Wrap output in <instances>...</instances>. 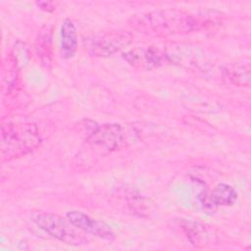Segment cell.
<instances>
[{
    "instance_id": "4",
    "label": "cell",
    "mask_w": 251,
    "mask_h": 251,
    "mask_svg": "<svg viewBox=\"0 0 251 251\" xmlns=\"http://www.w3.org/2000/svg\"><path fill=\"white\" fill-rule=\"evenodd\" d=\"M85 141L92 153L105 155L124 146L126 132L124 127L118 124L94 126L86 135Z\"/></svg>"
},
{
    "instance_id": "14",
    "label": "cell",
    "mask_w": 251,
    "mask_h": 251,
    "mask_svg": "<svg viewBox=\"0 0 251 251\" xmlns=\"http://www.w3.org/2000/svg\"><path fill=\"white\" fill-rule=\"evenodd\" d=\"M224 78L236 86H248L250 83L249 69L242 65H232L224 69Z\"/></svg>"
},
{
    "instance_id": "13",
    "label": "cell",
    "mask_w": 251,
    "mask_h": 251,
    "mask_svg": "<svg viewBox=\"0 0 251 251\" xmlns=\"http://www.w3.org/2000/svg\"><path fill=\"white\" fill-rule=\"evenodd\" d=\"M35 47L41 63L45 67H49L52 59V32L49 26H45L40 30Z\"/></svg>"
},
{
    "instance_id": "7",
    "label": "cell",
    "mask_w": 251,
    "mask_h": 251,
    "mask_svg": "<svg viewBox=\"0 0 251 251\" xmlns=\"http://www.w3.org/2000/svg\"><path fill=\"white\" fill-rule=\"evenodd\" d=\"M124 60L139 70H153L168 62L164 49L157 46H138L123 53Z\"/></svg>"
},
{
    "instance_id": "6",
    "label": "cell",
    "mask_w": 251,
    "mask_h": 251,
    "mask_svg": "<svg viewBox=\"0 0 251 251\" xmlns=\"http://www.w3.org/2000/svg\"><path fill=\"white\" fill-rule=\"evenodd\" d=\"M164 50L169 63H174L185 68L203 71L212 63L209 54L196 45L172 43Z\"/></svg>"
},
{
    "instance_id": "1",
    "label": "cell",
    "mask_w": 251,
    "mask_h": 251,
    "mask_svg": "<svg viewBox=\"0 0 251 251\" xmlns=\"http://www.w3.org/2000/svg\"><path fill=\"white\" fill-rule=\"evenodd\" d=\"M131 25L145 33L168 36L199 30L205 24L201 18L188 12L177 9H164L134 17L131 20Z\"/></svg>"
},
{
    "instance_id": "15",
    "label": "cell",
    "mask_w": 251,
    "mask_h": 251,
    "mask_svg": "<svg viewBox=\"0 0 251 251\" xmlns=\"http://www.w3.org/2000/svg\"><path fill=\"white\" fill-rule=\"evenodd\" d=\"M35 4L39 9L48 13L53 12L56 9V3L51 1H36Z\"/></svg>"
},
{
    "instance_id": "9",
    "label": "cell",
    "mask_w": 251,
    "mask_h": 251,
    "mask_svg": "<svg viewBox=\"0 0 251 251\" xmlns=\"http://www.w3.org/2000/svg\"><path fill=\"white\" fill-rule=\"evenodd\" d=\"M178 226L189 242L196 247H204L212 239L207 227L198 222L180 219Z\"/></svg>"
},
{
    "instance_id": "2",
    "label": "cell",
    "mask_w": 251,
    "mask_h": 251,
    "mask_svg": "<svg viewBox=\"0 0 251 251\" xmlns=\"http://www.w3.org/2000/svg\"><path fill=\"white\" fill-rule=\"evenodd\" d=\"M1 156L3 161L23 157L41 142L39 130L31 123H7L1 126Z\"/></svg>"
},
{
    "instance_id": "8",
    "label": "cell",
    "mask_w": 251,
    "mask_h": 251,
    "mask_svg": "<svg viewBox=\"0 0 251 251\" xmlns=\"http://www.w3.org/2000/svg\"><path fill=\"white\" fill-rule=\"evenodd\" d=\"M67 218L74 226L85 233L106 240H113L115 238V234L108 225L95 220L80 211H70L67 213Z\"/></svg>"
},
{
    "instance_id": "3",
    "label": "cell",
    "mask_w": 251,
    "mask_h": 251,
    "mask_svg": "<svg viewBox=\"0 0 251 251\" xmlns=\"http://www.w3.org/2000/svg\"><path fill=\"white\" fill-rule=\"evenodd\" d=\"M32 222L49 235L69 245H82L87 243V238L74 226L70 220L54 213L36 212L31 216Z\"/></svg>"
},
{
    "instance_id": "5",
    "label": "cell",
    "mask_w": 251,
    "mask_h": 251,
    "mask_svg": "<svg viewBox=\"0 0 251 251\" xmlns=\"http://www.w3.org/2000/svg\"><path fill=\"white\" fill-rule=\"evenodd\" d=\"M132 34L126 30H104L84 39L88 52L96 57H109L128 46Z\"/></svg>"
},
{
    "instance_id": "11",
    "label": "cell",
    "mask_w": 251,
    "mask_h": 251,
    "mask_svg": "<svg viewBox=\"0 0 251 251\" xmlns=\"http://www.w3.org/2000/svg\"><path fill=\"white\" fill-rule=\"evenodd\" d=\"M129 210L142 218H149L153 213V203L150 199L142 196L134 190L127 191L125 195Z\"/></svg>"
},
{
    "instance_id": "10",
    "label": "cell",
    "mask_w": 251,
    "mask_h": 251,
    "mask_svg": "<svg viewBox=\"0 0 251 251\" xmlns=\"http://www.w3.org/2000/svg\"><path fill=\"white\" fill-rule=\"evenodd\" d=\"M77 49L76 27L71 19L66 18L61 25V44L60 50L62 57L72 58Z\"/></svg>"
},
{
    "instance_id": "12",
    "label": "cell",
    "mask_w": 251,
    "mask_h": 251,
    "mask_svg": "<svg viewBox=\"0 0 251 251\" xmlns=\"http://www.w3.org/2000/svg\"><path fill=\"white\" fill-rule=\"evenodd\" d=\"M210 202L214 208L218 206H231L237 199L236 190L226 183H219L209 194Z\"/></svg>"
}]
</instances>
